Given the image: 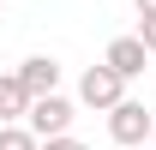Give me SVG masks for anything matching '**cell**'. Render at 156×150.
Masks as SVG:
<instances>
[{"label":"cell","instance_id":"obj_1","mask_svg":"<svg viewBox=\"0 0 156 150\" xmlns=\"http://www.w3.org/2000/svg\"><path fill=\"white\" fill-rule=\"evenodd\" d=\"M150 126H156V114L144 108V102H132V96H120L114 108H108V138H114L120 150H132V144H150Z\"/></svg>","mask_w":156,"mask_h":150},{"label":"cell","instance_id":"obj_2","mask_svg":"<svg viewBox=\"0 0 156 150\" xmlns=\"http://www.w3.org/2000/svg\"><path fill=\"white\" fill-rule=\"evenodd\" d=\"M72 114H78V102H72V96L42 90V96H30V114H24V126L36 132V138H54V132H66V126H72Z\"/></svg>","mask_w":156,"mask_h":150},{"label":"cell","instance_id":"obj_3","mask_svg":"<svg viewBox=\"0 0 156 150\" xmlns=\"http://www.w3.org/2000/svg\"><path fill=\"white\" fill-rule=\"evenodd\" d=\"M120 96H126V78H120L108 60H102V66H90V72L78 78V102H84V108H102V114H108Z\"/></svg>","mask_w":156,"mask_h":150},{"label":"cell","instance_id":"obj_4","mask_svg":"<svg viewBox=\"0 0 156 150\" xmlns=\"http://www.w3.org/2000/svg\"><path fill=\"white\" fill-rule=\"evenodd\" d=\"M102 60L132 84V78H144V66H150V48H144V42H138V30H132V36H114V42H108V54H102Z\"/></svg>","mask_w":156,"mask_h":150},{"label":"cell","instance_id":"obj_5","mask_svg":"<svg viewBox=\"0 0 156 150\" xmlns=\"http://www.w3.org/2000/svg\"><path fill=\"white\" fill-rule=\"evenodd\" d=\"M18 78L30 84V96H42V90H60V60L54 54H30L18 66Z\"/></svg>","mask_w":156,"mask_h":150},{"label":"cell","instance_id":"obj_6","mask_svg":"<svg viewBox=\"0 0 156 150\" xmlns=\"http://www.w3.org/2000/svg\"><path fill=\"white\" fill-rule=\"evenodd\" d=\"M30 114V84H24L18 72L0 78V120H24Z\"/></svg>","mask_w":156,"mask_h":150},{"label":"cell","instance_id":"obj_7","mask_svg":"<svg viewBox=\"0 0 156 150\" xmlns=\"http://www.w3.org/2000/svg\"><path fill=\"white\" fill-rule=\"evenodd\" d=\"M0 150H42V138L24 120H0Z\"/></svg>","mask_w":156,"mask_h":150},{"label":"cell","instance_id":"obj_8","mask_svg":"<svg viewBox=\"0 0 156 150\" xmlns=\"http://www.w3.org/2000/svg\"><path fill=\"white\" fill-rule=\"evenodd\" d=\"M42 150H90V144H78L72 132H54V138H42Z\"/></svg>","mask_w":156,"mask_h":150},{"label":"cell","instance_id":"obj_9","mask_svg":"<svg viewBox=\"0 0 156 150\" xmlns=\"http://www.w3.org/2000/svg\"><path fill=\"white\" fill-rule=\"evenodd\" d=\"M138 42H144V48L156 54V18H138Z\"/></svg>","mask_w":156,"mask_h":150},{"label":"cell","instance_id":"obj_10","mask_svg":"<svg viewBox=\"0 0 156 150\" xmlns=\"http://www.w3.org/2000/svg\"><path fill=\"white\" fill-rule=\"evenodd\" d=\"M138 6V18H156V0H132Z\"/></svg>","mask_w":156,"mask_h":150},{"label":"cell","instance_id":"obj_11","mask_svg":"<svg viewBox=\"0 0 156 150\" xmlns=\"http://www.w3.org/2000/svg\"><path fill=\"white\" fill-rule=\"evenodd\" d=\"M132 150H156V144H132Z\"/></svg>","mask_w":156,"mask_h":150},{"label":"cell","instance_id":"obj_12","mask_svg":"<svg viewBox=\"0 0 156 150\" xmlns=\"http://www.w3.org/2000/svg\"><path fill=\"white\" fill-rule=\"evenodd\" d=\"M150 144H156V126H150Z\"/></svg>","mask_w":156,"mask_h":150}]
</instances>
